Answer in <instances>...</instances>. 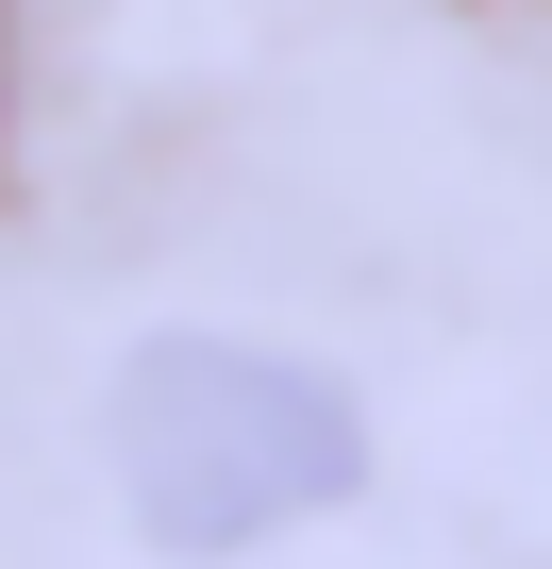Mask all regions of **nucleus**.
<instances>
[{"label":"nucleus","mask_w":552,"mask_h":569,"mask_svg":"<svg viewBox=\"0 0 552 569\" xmlns=\"http://www.w3.org/2000/svg\"><path fill=\"white\" fill-rule=\"evenodd\" d=\"M118 486H134V519L151 536H184V552H251V536H285V519H319L335 486H352V402L319 386V369H285V352H218V336H168V352H134V386H118Z\"/></svg>","instance_id":"obj_1"}]
</instances>
